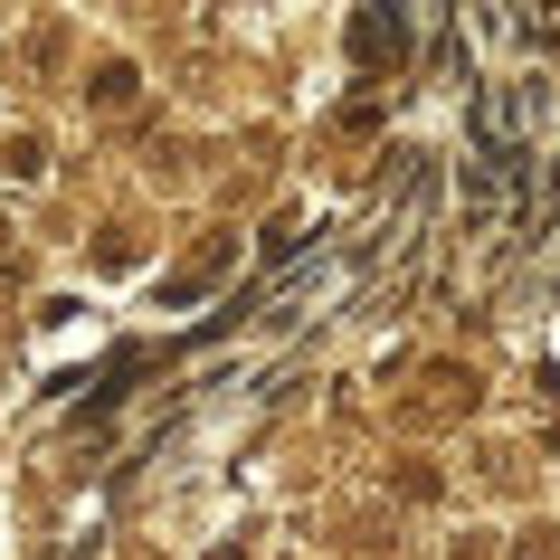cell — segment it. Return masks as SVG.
I'll return each instance as SVG.
<instances>
[{
    "instance_id": "cell-1",
    "label": "cell",
    "mask_w": 560,
    "mask_h": 560,
    "mask_svg": "<svg viewBox=\"0 0 560 560\" xmlns=\"http://www.w3.org/2000/svg\"><path fill=\"white\" fill-rule=\"evenodd\" d=\"M229 266H237V237H229V229H219V237H200V247H190V257H180L172 276H162V304H200L209 285L229 276Z\"/></svg>"
},
{
    "instance_id": "cell-2",
    "label": "cell",
    "mask_w": 560,
    "mask_h": 560,
    "mask_svg": "<svg viewBox=\"0 0 560 560\" xmlns=\"http://www.w3.org/2000/svg\"><path fill=\"white\" fill-rule=\"evenodd\" d=\"M352 58L371 67V77H389V67L409 58V20H399V10H361L352 20Z\"/></svg>"
},
{
    "instance_id": "cell-3",
    "label": "cell",
    "mask_w": 560,
    "mask_h": 560,
    "mask_svg": "<svg viewBox=\"0 0 560 560\" xmlns=\"http://www.w3.org/2000/svg\"><path fill=\"white\" fill-rule=\"evenodd\" d=\"M133 95V67H95V105H124Z\"/></svg>"
}]
</instances>
